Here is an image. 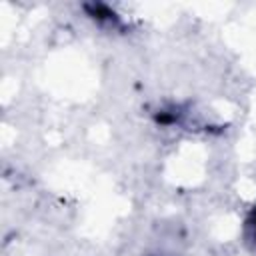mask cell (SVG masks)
Returning <instances> with one entry per match:
<instances>
[{
  "label": "cell",
  "instance_id": "cell-1",
  "mask_svg": "<svg viewBox=\"0 0 256 256\" xmlns=\"http://www.w3.org/2000/svg\"><path fill=\"white\" fill-rule=\"evenodd\" d=\"M254 228H256V224H254Z\"/></svg>",
  "mask_w": 256,
  "mask_h": 256
}]
</instances>
